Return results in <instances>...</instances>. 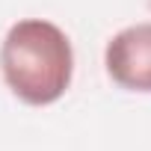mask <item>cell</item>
<instances>
[{
  "mask_svg": "<svg viewBox=\"0 0 151 151\" xmlns=\"http://www.w3.org/2000/svg\"><path fill=\"white\" fill-rule=\"evenodd\" d=\"M0 71L18 101L30 107H47L71 86V42L53 21L24 18L9 27L0 45Z\"/></svg>",
  "mask_w": 151,
  "mask_h": 151,
  "instance_id": "1",
  "label": "cell"
},
{
  "mask_svg": "<svg viewBox=\"0 0 151 151\" xmlns=\"http://www.w3.org/2000/svg\"><path fill=\"white\" fill-rule=\"evenodd\" d=\"M110 80L127 92H151V21L119 30L104 50Z\"/></svg>",
  "mask_w": 151,
  "mask_h": 151,
  "instance_id": "2",
  "label": "cell"
},
{
  "mask_svg": "<svg viewBox=\"0 0 151 151\" xmlns=\"http://www.w3.org/2000/svg\"><path fill=\"white\" fill-rule=\"evenodd\" d=\"M148 6H151V0H148Z\"/></svg>",
  "mask_w": 151,
  "mask_h": 151,
  "instance_id": "3",
  "label": "cell"
}]
</instances>
